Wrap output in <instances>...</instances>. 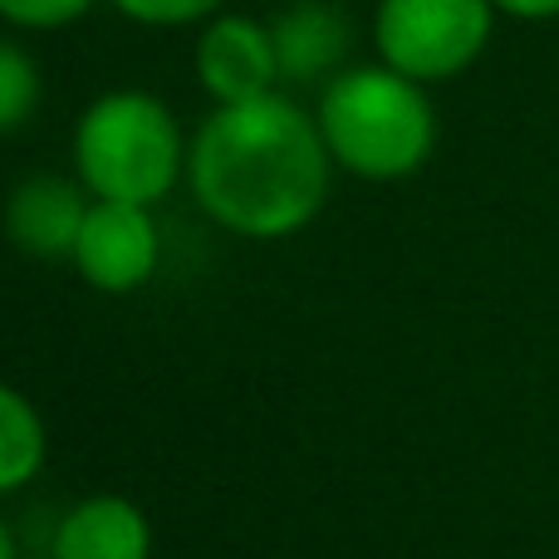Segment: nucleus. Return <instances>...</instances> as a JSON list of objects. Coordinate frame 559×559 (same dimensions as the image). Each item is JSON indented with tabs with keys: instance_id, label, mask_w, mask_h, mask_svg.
Here are the masks:
<instances>
[{
	"instance_id": "1",
	"label": "nucleus",
	"mask_w": 559,
	"mask_h": 559,
	"mask_svg": "<svg viewBox=\"0 0 559 559\" xmlns=\"http://www.w3.org/2000/svg\"><path fill=\"white\" fill-rule=\"evenodd\" d=\"M329 157L314 114L285 94L212 108L187 153L197 206L246 241H285L319 216L329 197Z\"/></svg>"
},
{
	"instance_id": "2",
	"label": "nucleus",
	"mask_w": 559,
	"mask_h": 559,
	"mask_svg": "<svg viewBox=\"0 0 559 559\" xmlns=\"http://www.w3.org/2000/svg\"><path fill=\"white\" fill-rule=\"evenodd\" d=\"M334 167L364 182H403L432 157L437 114L423 84L388 64L338 69L314 108Z\"/></svg>"
},
{
	"instance_id": "3",
	"label": "nucleus",
	"mask_w": 559,
	"mask_h": 559,
	"mask_svg": "<svg viewBox=\"0 0 559 559\" xmlns=\"http://www.w3.org/2000/svg\"><path fill=\"white\" fill-rule=\"evenodd\" d=\"M177 114L147 88H108L74 123V182L94 202L157 206L187 177Z\"/></svg>"
},
{
	"instance_id": "4",
	"label": "nucleus",
	"mask_w": 559,
	"mask_h": 559,
	"mask_svg": "<svg viewBox=\"0 0 559 559\" xmlns=\"http://www.w3.org/2000/svg\"><path fill=\"white\" fill-rule=\"evenodd\" d=\"M496 25L491 0H378V59L413 84H447L481 59Z\"/></svg>"
},
{
	"instance_id": "5",
	"label": "nucleus",
	"mask_w": 559,
	"mask_h": 559,
	"mask_svg": "<svg viewBox=\"0 0 559 559\" xmlns=\"http://www.w3.org/2000/svg\"><path fill=\"white\" fill-rule=\"evenodd\" d=\"M74 271L98 295H133L163 265V231L153 222V206L133 202H94L84 216V231L74 241Z\"/></svg>"
},
{
	"instance_id": "6",
	"label": "nucleus",
	"mask_w": 559,
	"mask_h": 559,
	"mask_svg": "<svg viewBox=\"0 0 559 559\" xmlns=\"http://www.w3.org/2000/svg\"><path fill=\"white\" fill-rule=\"evenodd\" d=\"M192 64L216 108L251 104V98L275 94L280 84V55L271 25H261L251 15H231V10H222V15H212L202 25Z\"/></svg>"
},
{
	"instance_id": "7",
	"label": "nucleus",
	"mask_w": 559,
	"mask_h": 559,
	"mask_svg": "<svg viewBox=\"0 0 559 559\" xmlns=\"http://www.w3.org/2000/svg\"><path fill=\"white\" fill-rule=\"evenodd\" d=\"M88 206H94V197L79 182L55 173H35L25 182H15V192L5 197V236L20 255L69 261L79 231H84Z\"/></svg>"
},
{
	"instance_id": "8",
	"label": "nucleus",
	"mask_w": 559,
	"mask_h": 559,
	"mask_svg": "<svg viewBox=\"0 0 559 559\" xmlns=\"http://www.w3.org/2000/svg\"><path fill=\"white\" fill-rule=\"evenodd\" d=\"M153 531L147 515L123 496H88L59 521L49 559H147Z\"/></svg>"
},
{
	"instance_id": "9",
	"label": "nucleus",
	"mask_w": 559,
	"mask_h": 559,
	"mask_svg": "<svg viewBox=\"0 0 559 559\" xmlns=\"http://www.w3.org/2000/svg\"><path fill=\"white\" fill-rule=\"evenodd\" d=\"M280 79L295 84H314V79H334L338 59L348 49V20L324 0H299L271 25Z\"/></svg>"
},
{
	"instance_id": "10",
	"label": "nucleus",
	"mask_w": 559,
	"mask_h": 559,
	"mask_svg": "<svg viewBox=\"0 0 559 559\" xmlns=\"http://www.w3.org/2000/svg\"><path fill=\"white\" fill-rule=\"evenodd\" d=\"M49 437L39 423L35 403L20 388L0 383V496H15L20 486H29L45 466Z\"/></svg>"
},
{
	"instance_id": "11",
	"label": "nucleus",
	"mask_w": 559,
	"mask_h": 559,
	"mask_svg": "<svg viewBox=\"0 0 559 559\" xmlns=\"http://www.w3.org/2000/svg\"><path fill=\"white\" fill-rule=\"evenodd\" d=\"M39 108V64L20 45L0 39V133H15Z\"/></svg>"
},
{
	"instance_id": "12",
	"label": "nucleus",
	"mask_w": 559,
	"mask_h": 559,
	"mask_svg": "<svg viewBox=\"0 0 559 559\" xmlns=\"http://www.w3.org/2000/svg\"><path fill=\"white\" fill-rule=\"evenodd\" d=\"M118 15H128L133 25L147 29H182V25H206L212 15H222L226 0H108Z\"/></svg>"
},
{
	"instance_id": "13",
	"label": "nucleus",
	"mask_w": 559,
	"mask_h": 559,
	"mask_svg": "<svg viewBox=\"0 0 559 559\" xmlns=\"http://www.w3.org/2000/svg\"><path fill=\"white\" fill-rule=\"evenodd\" d=\"M94 5L98 0H0V20L15 29H64Z\"/></svg>"
},
{
	"instance_id": "14",
	"label": "nucleus",
	"mask_w": 559,
	"mask_h": 559,
	"mask_svg": "<svg viewBox=\"0 0 559 559\" xmlns=\"http://www.w3.org/2000/svg\"><path fill=\"white\" fill-rule=\"evenodd\" d=\"M491 5L515 20H555L559 15V0H491Z\"/></svg>"
},
{
	"instance_id": "15",
	"label": "nucleus",
	"mask_w": 559,
	"mask_h": 559,
	"mask_svg": "<svg viewBox=\"0 0 559 559\" xmlns=\"http://www.w3.org/2000/svg\"><path fill=\"white\" fill-rule=\"evenodd\" d=\"M0 559H15V540H10L5 521H0Z\"/></svg>"
}]
</instances>
